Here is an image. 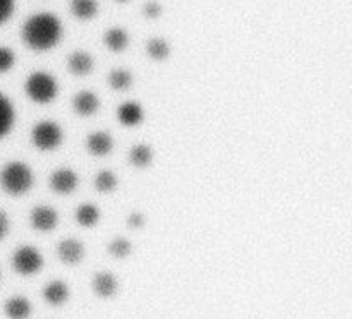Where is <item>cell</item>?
Returning <instances> with one entry per match:
<instances>
[{
    "instance_id": "8992f818",
    "label": "cell",
    "mask_w": 352,
    "mask_h": 319,
    "mask_svg": "<svg viewBox=\"0 0 352 319\" xmlns=\"http://www.w3.org/2000/svg\"><path fill=\"white\" fill-rule=\"evenodd\" d=\"M30 223L38 232H52L58 223V215L52 206H36L31 209Z\"/></svg>"
},
{
    "instance_id": "f546056e",
    "label": "cell",
    "mask_w": 352,
    "mask_h": 319,
    "mask_svg": "<svg viewBox=\"0 0 352 319\" xmlns=\"http://www.w3.org/2000/svg\"><path fill=\"white\" fill-rule=\"evenodd\" d=\"M117 2H127V0H117Z\"/></svg>"
},
{
    "instance_id": "6da1fadb",
    "label": "cell",
    "mask_w": 352,
    "mask_h": 319,
    "mask_svg": "<svg viewBox=\"0 0 352 319\" xmlns=\"http://www.w3.org/2000/svg\"><path fill=\"white\" fill-rule=\"evenodd\" d=\"M24 43L34 51L52 50L60 41L62 24L55 14L40 12L31 16L21 31Z\"/></svg>"
},
{
    "instance_id": "9c48e42d",
    "label": "cell",
    "mask_w": 352,
    "mask_h": 319,
    "mask_svg": "<svg viewBox=\"0 0 352 319\" xmlns=\"http://www.w3.org/2000/svg\"><path fill=\"white\" fill-rule=\"evenodd\" d=\"M117 120L126 127H136L144 120L143 106L138 102H126L117 108Z\"/></svg>"
},
{
    "instance_id": "52a82bcc",
    "label": "cell",
    "mask_w": 352,
    "mask_h": 319,
    "mask_svg": "<svg viewBox=\"0 0 352 319\" xmlns=\"http://www.w3.org/2000/svg\"><path fill=\"white\" fill-rule=\"evenodd\" d=\"M78 175L72 168H58L52 174L50 177V187L54 189L57 194H71L76 187H78Z\"/></svg>"
},
{
    "instance_id": "2e32d148",
    "label": "cell",
    "mask_w": 352,
    "mask_h": 319,
    "mask_svg": "<svg viewBox=\"0 0 352 319\" xmlns=\"http://www.w3.org/2000/svg\"><path fill=\"white\" fill-rule=\"evenodd\" d=\"M14 122H16V112L6 95L0 93V137H6L12 130Z\"/></svg>"
},
{
    "instance_id": "8fae6325",
    "label": "cell",
    "mask_w": 352,
    "mask_h": 319,
    "mask_svg": "<svg viewBox=\"0 0 352 319\" xmlns=\"http://www.w3.org/2000/svg\"><path fill=\"white\" fill-rule=\"evenodd\" d=\"M86 150L95 156H107L113 150V139L109 132H93L86 137Z\"/></svg>"
},
{
    "instance_id": "d4e9b609",
    "label": "cell",
    "mask_w": 352,
    "mask_h": 319,
    "mask_svg": "<svg viewBox=\"0 0 352 319\" xmlns=\"http://www.w3.org/2000/svg\"><path fill=\"white\" fill-rule=\"evenodd\" d=\"M14 62H16L14 51L7 47H0V74L10 71L14 67Z\"/></svg>"
},
{
    "instance_id": "484cf974",
    "label": "cell",
    "mask_w": 352,
    "mask_h": 319,
    "mask_svg": "<svg viewBox=\"0 0 352 319\" xmlns=\"http://www.w3.org/2000/svg\"><path fill=\"white\" fill-rule=\"evenodd\" d=\"M162 3L157 2V0H150V2L144 3L143 14L148 17V19H157V17L162 16Z\"/></svg>"
},
{
    "instance_id": "ac0fdd59",
    "label": "cell",
    "mask_w": 352,
    "mask_h": 319,
    "mask_svg": "<svg viewBox=\"0 0 352 319\" xmlns=\"http://www.w3.org/2000/svg\"><path fill=\"white\" fill-rule=\"evenodd\" d=\"M71 12L76 19L89 21L98 12L96 0H71Z\"/></svg>"
},
{
    "instance_id": "44dd1931",
    "label": "cell",
    "mask_w": 352,
    "mask_h": 319,
    "mask_svg": "<svg viewBox=\"0 0 352 319\" xmlns=\"http://www.w3.org/2000/svg\"><path fill=\"white\" fill-rule=\"evenodd\" d=\"M134 78L127 69H113L109 75V84L110 88L116 91H127L133 84Z\"/></svg>"
},
{
    "instance_id": "7c38bea8",
    "label": "cell",
    "mask_w": 352,
    "mask_h": 319,
    "mask_svg": "<svg viewBox=\"0 0 352 319\" xmlns=\"http://www.w3.org/2000/svg\"><path fill=\"white\" fill-rule=\"evenodd\" d=\"M72 108H74V112L79 113L81 117L95 115L100 108V99L95 93L81 91L74 96V99H72Z\"/></svg>"
},
{
    "instance_id": "5bb4252c",
    "label": "cell",
    "mask_w": 352,
    "mask_h": 319,
    "mask_svg": "<svg viewBox=\"0 0 352 319\" xmlns=\"http://www.w3.org/2000/svg\"><path fill=\"white\" fill-rule=\"evenodd\" d=\"M43 298L47 304L55 305V307L65 304L69 298V287L60 280L50 281V283L43 288Z\"/></svg>"
},
{
    "instance_id": "d6986e66",
    "label": "cell",
    "mask_w": 352,
    "mask_h": 319,
    "mask_svg": "<svg viewBox=\"0 0 352 319\" xmlns=\"http://www.w3.org/2000/svg\"><path fill=\"white\" fill-rule=\"evenodd\" d=\"M76 222L85 228H93L100 222V209L95 204H81L74 213Z\"/></svg>"
},
{
    "instance_id": "4316f807",
    "label": "cell",
    "mask_w": 352,
    "mask_h": 319,
    "mask_svg": "<svg viewBox=\"0 0 352 319\" xmlns=\"http://www.w3.org/2000/svg\"><path fill=\"white\" fill-rule=\"evenodd\" d=\"M14 0H0V26L10 19L14 12Z\"/></svg>"
},
{
    "instance_id": "7402d4cb",
    "label": "cell",
    "mask_w": 352,
    "mask_h": 319,
    "mask_svg": "<svg viewBox=\"0 0 352 319\" xmlns=\"http://www.w3.org/2000/svg\"><path fill=\"white\" fill-rule=\"evenodd\" d=\"M146 51L153 60L162 62L170 55V47L164 38H151L146 43Z\"/></svg>"
},
{
    "instance_id": "9a60e30c",
    "label": "cell",
    "mask_w": 352,
    "mask_h": 319,
    "mask_svg": "<svg viewBox=\"0 0 352 319\" xmlns=\"http://www.w3.org/2000/svg\"><path fill=\"white\" fill-rule=\"evenodd\" d=\"M3 312L9 319H28L31 316V304L26 297H10L3 305Z\"/></svg>"
},
{
    "instance_id": "4fadbf2b",
    "label": "cell",
    "mask_w": 352,
    "mask_h": 319,
    "mask_svg": "<svg viewBox=\"0 0 352 319\" xmlns=\"http://www.w3.org/2000/svg\"><path fill=\"white\" fill-rule=\"evenodd\" d=\"M67 67L74 75L85 78V75H88L89 72L93 71V67H95V60H93L91 55L86 54V51H74V54H71V57H69Z\"/></svg>"
},
{
    "instance_id": "cb8c5ba5",
    "label": "cell",
    "mask_w": 352,
    "mask_h": 319,
    "mask_svg": "<svg viewBox=\"0 0 352 319\" xmlns=\"http://www.w3.org/2000/svg\"><path fill=\"white\" fill-rule=\"evenodd\" d=\"M109 252L112 254V257H116V259H126V257L133 252V244H131L126 237H116V239L110 242Z\"/></svg>"
},
{
    "instance_id": "277c9868",
    "label": "cell",
    "mask_w": 352,
    "mask_h": 319,
    "mask_svg": "<svg viewBox=\"0 0 352 319\" xmlns=\"http://www.w3.org/2000/svg\"><path fill=\"white\" fill-rule=\"evenodd\" d=\"M64 139V132H62L60 126L50 120L36 123L31 130V143L34 147L41 151H54L57 150Z\"/></svg>"
},
{
    "instance_id": "3957f363",
    "label": "cell",
    "mask_w": 352,
    "mask_h": 319,
    "mask_svg": "<svg viewBox=\"0 0 352 319\" xmlns=\"http://www.w3.org/2000/svg\"><path fill=\"white\" fill-rule=\"evenodd\" d=\"M24 89H26L28 98L38 105H47V103L54 102L58 93V86L54 75L43 71L33 72L26 79Z\"/></svg>"
},
{
    "instance_id": "5b68a950",
    "label": "cell",
    "mask_w": 352,
    "mask_h": 319,
    "mask_svg": "<svg viewBox=\"0 0 352 319\" xmlns=\"http://www.w3.org/2000/svg\"><path fill=\"white\" fill-rule=\"evenodd\" d=\"M12 268L23 276H31L43 268V256L38 249L31 246H23L14 252Z\"/></svg>"
},
{
    "instance_id": "30bf717a",
    "label": "cell",
    "mask_w": 352,
    "mask_h": 319,
    "mask_svg": "<svg viewBox=\"0 0 352 319\" xmlns=\"http://www.w3.org/2000/svg\"><path fill=\"white\" fill-rule=\"evenodd\" d=\"M117 288H119V281L109 271H100L93 276V290L98 297L102 298H110L117 294Z\"/></svg>"
},
{
    "instance_id": "603a6c76",
    "label": "cell",
    "mask_w": 352,
    "mask_h": 319,
    "mask_svg": "<svg viewBox=\"0 0 352 319\" xmlns=\"http://www.w3.org/2000/svg\"><path fill=\"white\" fill-rule=\"evenodd\" d=\"M95 189L102 194H109V192L117 189V177L112 170H102L95 177Z\"/></svg>"
},
{
    "instance_id": "ffe728a7",
    "label": "cell",
    "mask_w": 352,
    "mask_h": 319,
    "mask_svg": "<svg viewBox=\"0 0 352 319\" xmlns=\"http://www.w3.org/2000/svg\"><path fill=\"white\" fill-rule=\"evenodd\" d=\"M129 161L136 168L150 167L151 161H153V150L148 144H136L129 151Z\"/></svg>"
},
{
    "instance_id": "ba28073f",
    "label": "cell",
    "mask_w": 352,
    "mask_h": 319,
    "mask_svg": "<svg viewBox=\"0 0 352 319\" xmlns=\"http://www.w3.org/2000/svg\"><path fill=\"white\" fill-rule=\"evenodd\" d=\"M57 256L62 263L72 266V264H78L82 261V257H85V246L78 239L69 237V239H64L58 244Z\"/></svg>"
},
{
    "instance_id": "7a4b0ae2",
    "label": "cell",
    "mask_w": 352,
    "mask_h": 319,
    "mask_svg": "<svg viewBox=\"0 0 352 319\" xmlns=\"http://www.w3.org/2000/svg\"><path fill=\"white\" fill-rule=\"evenodd\" d=\"M0 185L10 196H23L33 187V172L23 161H10L0 172Z\"/></svg>"
},
{
    "instance_id": "83f0119b",
    "label": "cell",
    "mask_w": 352,
    "mask_h": 319,
    "mask_svg": "<svg viewBox=\"0 0 352 319\" xmlns=\"http://www.w3.org/2000/svg\"><path fill=\"white\" fill-rule=\"evenodd\" d=\"M144 222H146V218H144L143 213H140V211H134V213H131L129 216H127V225H129L131 228H134V230L143 228Z\"/></svg>"
},
{
    "instance_id": "e0dca14e",
    "label": "cell",
    "mask_w": 352,
    "mask_h": 319,
    "mask_svg": "<svg viewBox=\"0 0 352 319\" xmlns=\"http://www.w3.org/2000/svg\"><path fill=\"white\" fill-rule=\"evenodd\" d=\"M103 43L110 51L119 54V51H124L127 48L129 36H127L126 29H122V27H110L105 36H103Z\"/></svg>"
},
{
    "instance_id": "f1b7e54d",
    "label": "cell",
    "mask_w": 352,
    "mask_h": 319,
    "mask_svg": "<svg viewBox=\"0 0 352 319\" xmlns=\"http://www.w3.org/2000/svg\"><path fill=\"white\" fill-rule=\"evenodd\" d=\"M7 233H9V218H7L6 213L0 209V240L6 239Z\"/></svg>"
}]
</instances>
